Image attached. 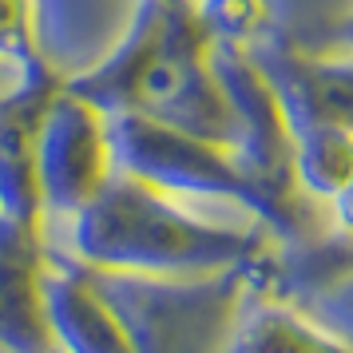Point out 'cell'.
<instances>
[{"mask_svg":"<svg viewBox=\"0 0 353 353\" xmlns=\"http://www.w3.org/2000/svg\"><path fill=\"white\" fill-rule=\"evenodd\" d=\"M210 40L191 0H143L112 56L60 88L99 112H128L234 151L239 128L210 64Z\"/></svg>","mask_w":353,"mask_h":353,"instance_id":"6da1fadb","label":"cell"},{"mask_svg":"<svg viewBox=\"0 0 353 353\" xmlns=\"http://www.w3.org/2000/svg\"><path fill=\"white\" fill-rule=\"evenodd\" d=\"M64 226V254L76 262L92 270L147 278H199L239 270L270 250L262 230L194 219L175 207L171 194L115 167Z\"/></svg>","mask_w":353,"mask_h":353,"instance_id":"7a4b0ae2","label":"cell"},{"mask_svg":"<svg viewBox=\"0 0 353 353\" xmlns=\"http://www.w3.org/2000/svg\"><path fill=\"white\" fill-rule=\"evenodd\" d=\"M103 128H108V151H112L115 171L139 179L171 199L179 194L223 199L230 207L246 210L258 226H270L286 242L310 234L305 210L282 207L278 199H270L239 167L230 147L194 139V135H183V131H171L128 112H103Z\"/></svg>","mask_w":353,"mask_h":353,"instance_id":"3957f363","label":"cell"},{"mask_svg":"<svg viewBox=\"0 0 353 353\" xmlns=\"http://www.w3.org/2000/svg\"><path fill=\"white\" fill-rule=\"evenodd\" d=\"M250 270L254 262L199 278L96 270V286L123 325L131 353H223Z\"/></svg>","mask_w":353,"mask_h":353,"instance_id":"277c9868","label":"cell"},{"mask_svg":"<svg viewBox=\"0 0 353 353\" xmlns=\"http://www.w3.org/2000/svg\"><path fill=\"white\" fill-rule=\"evenodd\" d=\"M112 175L103 112L56 88L36 123V194L40 223H68Z\"/></svg>","mask_w":353,"mask_h":353,"instance_id":"5b68a950","label":"cell"},{"mask_svg":"<svg viewBox=\"0 0 353 353\" xmlns=\"http://www.w3.org/2000/svg\"><path fill=\"white\" fill-rule=\"evenodd\" d=\"M143 0H28L32 48L56 83L99 68L128 36Z\"/></svg>","mask_w":353,"mask_h":353,"instance_id":"8992f818","label":"cell"},{"mask_svg":"<svg viewBox=\"0 0 353 353\" xmlns=\"http://www.w3.org/2000/svg\"><path fill=\"white\" fill-rule=\"evenodd\" d=\"M44 318L56 353H131L119 318L96 286V270L44 242Z\"/></svg>","mask_w":353,"mask_h":353,"instance_id":"52a82bcc","label":"cell"},{"mask_svg":"<svg viewBox=\"0 0 353 353\" xmlns=\"http://www.w3.org/2000/svg\"><path fill=\"white\" fill-rule=\"evenodd\" d=\"M44 230L40 219L0 214V350L56 353L44 318Z\"/></svg>","mask_w":353,"mask_h":353,"instance_id":"ba28073f","label":"cell"},{"mask_svg":"<svg viewBox=\"0 0 353 353\" xmlns=\"http://www.w3.org/2000/svg\"><path fill=\"white\" fill-rule=\"evenodd\" d=\"M223 353H353V345L325 334L318 321H310L290 302L266 294L250 270V282L242 290L239 314H234Z\"/></svg>","mask_w":353,"mask_h":353,"instance_id":"9c48e42d","label":"cell"},{"mask_svg":"<svg viewBox=\"0 0 353 353\" xmlns=\"http://www.w3.org/2000/svg\"><path fill=\"white\" fill-rule=\"evenodd\" d=\"M56 83L32 48L28 0H0V96L20 88Z\"/></svg>","mask_w":353,"mask_h":353,"instance_id":"30bf717a","label":"cell"},{"mask_svg":"<svg viewBox=\"0 0 353 353\" xmlns=\"http://www.w3.org/2000/svg\"><path fill=\"white\" fill-rule=\"evenodd\" d=\"M330 207H334V223L353 234V175L345 179L334 194H330Z\"/></svg>","mask_w":353,"mask_h":353,"instance_id":"8fae6325","label":"cell"},{"mask_svg":"<svg viewBox=\"0 0 353 353\" xmlns=\"http://www.w3.org/2000/svg\"><path fill=\"white\" fill-rule=\"evenodd\" d=\"M337 48L353 52V12H350V20H345V24H341V32H337Z\"/></svg>","mask_w":353,"mask_h":353,"instance_id":"7c38bea8","label":"cell"}]
</instances>
